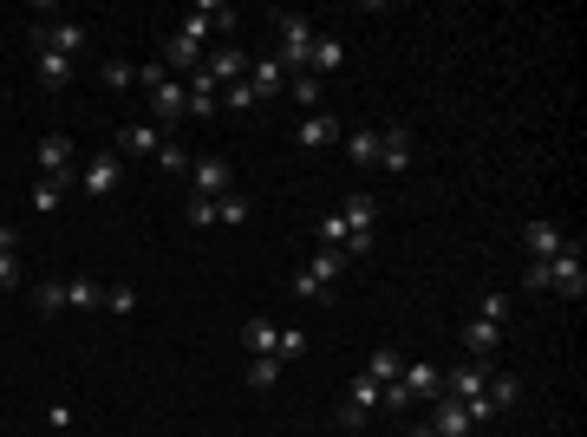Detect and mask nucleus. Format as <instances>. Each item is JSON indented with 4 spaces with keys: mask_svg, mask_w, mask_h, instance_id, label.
Instances as JSON below:
<instances>
[{
    "mask_svg": "<svg viewBox=\"0 0 587 437\" xmlns=\"http://www.w3.org/2000/svg\"><path fill=\"white\" fill-rule=\"evenodd\" d=\"M346 274V255L340 248H314L301 274H294V301H333V281Z\"/></svg>",
    "mask_w": 587,
    "mask_h": 437,
    "instance_id": "1",
    "label": "nucleus"
},
{
    "mask_svg": "<svg viewBox=\"0 0 587 437\" xmlns=\"http://www.w3.org/2000/svg\"><path fill=\"white\" fill-rule=\"evenodd\" d=\"M268 20H274V33H281V53H274V59H281V72H307V53H314V20L287 14V7H281V14H268Z\"/></svg>",
    "mask_w": 587,
    "mask_h": 437,
    "instance_id": "2",
    "label": "nucleus"
},
{
    "mask_svg": "<svg viewBox=\"0 0 587 437\" xmlns=\"http://www.w3.org/2000/svg\"><path fill=\"white\" fill-rule=\"evenodd\" d=\"M542 268H548V287H555L561 301H581V294H587V268H581V235H568V248H561V255H548Z\"/></svg>",
    "mask_w": 587,
    "mask_h": 437,
    "instance_id": "3",
    "label": "nucleus"
},
{
    "mask_svg": "<svg viewBox=\"0 0 587 437\" xmlns=\"http://www.w3.org/2000/svg\"><path fill=\"white\" fill-rule=\"evenodd\" d=\"M33 46H40V53H59V59H72V66H79V59L92 53V33H85L79 20H46V27H33Z\"/></svg>",
    "mask_w": 587,
    "mask_h": 437,
    "instance_id": "4",
    "label": "nucleus"
},
{
    "mask_svg": "<svg viewBox=\"0 0 587 437\" xmlns=\"http://www.w3.org/2000/svg\"><path fill=\"white\" fill-rule=\"evenodd\" d=\"M372 411H385V385H372L366 372H359V379L346 385V398H340V411H333V418H340L346 431H359V424H366Z\"/></svg>",
    "mask_w": 587,
    "mask_h": 437,
    "instance_id": "5",
    "label": "nucleus"
},
{
    "mask_svg": "<svg viewBox=\"0 0 587 437\" xmlns=\"http://www.w3.org/2000/svg\"><path fill=\"white\" fill-rule=\"evenodd\" d=\"M72 183H79L92 203H98V196H118V183H124V157H118V151H98L92 164H79V177H72Z\"/></svg>",
    "mask_w": 587,
    "mask_h": 437,
    "instance_id": "6",
    "label": "nucleus"
},
{
    "mask_svg": "<svg viewBox=\"0 0 587 437\" xmlns=\"http://www.w3.org/2000/svg\"><path fill=\"white\" fill-rule=\"evenodd\" d=\"M190 190L203 196V203L229 196V190H235V170H229V157H196V164H190Z\"/></svg>",
    "mask_w": 587,
    "mask_h": 437,
    "instance_id": "7",
    "label": "nucleus"
},
{
    "mask_svg": "<svg viewBox=\"0 0 587 437\" xmlns=\"http://www.w3.org/2000/svg\"><path fill=\"white\" fill-rule=\"evenodd\" d=\"M340 137H346V124L333 118L327 105H320V111H307V118L294 124V144H301V151H327V144H340Z\"/></svg>",
    "mask_w": 587,
    "mask_h": 437,
    "instance_id": "8",
    "label": "nucleus"
},
{
    "mask_svg": "<svg viewBox=\"0 0 587 437\" xmlns=\"http://www.w3.org/2000/svg\"><path fill=\"white\" fill-rule=\"evenodd\" d=\"M561 248H568V229H561V222H548V216L522 222V255L529 261H548V255H561Z\"/></svg>",
    "mask_w": 587,
    "mask_h": 437,
    "instance_id": "9",
    "label": "nucleus"
},
{
    "mask_svg": "<svg viewBox=\"0 0 587 437\" xmlns=\"http://www.w3.org/2000/svg\"><path fill=\"white\" fill-rule=\"evenodd\" d=\"M392 385H398L405 398H424V405H437V398H444V372L424 366V359H405V372H398Z\"/></svg>",
    "mask_w": 587,
    "mask_h": 437,
    "instance_id": "10",
    "label": "nucleus"
},
{
    "mask_svg": "<svg viewBox=\"0 0 587 437\" xmlns=\"http://www.w3.org/2000/svg\"><path fill=\"white\" fill-rule=\"evenodd\" d=\"M203 79L216 85V92L222 85H242L248 79V53L242 46H216V53H203Z\"/></svg>",
    "mask_w": 587,
    "mask_h": 437,
    "instance_id": "11",
    "label": "nucleus"
},
{
    "mask_svg": "<svg viewBox=\"0 0 587 437\" xmlns=\"http://www.w3.org/2000/svg\"><path fill=\"white\" fill-rule=\"evenodd\" d=\"M33 157H40L46 177H79V151H72V137H66V131L40 137V144H33Z\"/></svg>",
    "mask_w": 587,
    "mask_h": 437,
    "instance_id": "12",
    "label": "nucleus"
},
{
    "mask_svg": "<svg viewBox=\"0 0 587 437\" xmlns=\"http://www.w3.org/2000/svg\"><path fill=\"white\" fill-rule=\"evenodd\" d=\"M248 92L268 105V98H281L287 92V72H281V59L274 53H261V59H248Z\"/></svg>",
    "mask_w": 587,
    "mask_h": 437,
    "instance_id": "13",
    "label": "nucleus"
},
{
    "mask_svg": "<svg viewBox=\"0 0 587 437\" xmlns=\"http://www.w3.org/2000/svg\"><path fill=\"white\" fill-rule=\"evenodd\" d=\"M340 66H346V40H340V33H314L307 72H314V79H327V72H340Z\"/></svg>",
    "mask_w": 587,
    "mask_h": 437,
    "instance_id": "14",
    "label": "nucleus"
},
{
    "mask_svg": "<svg viewBox=\"0 0 587 437\" xmlns=\"http://www.w3.org/2000/svg\"><path fill=\"white\" fill-rule=\"evenodd\" d=\"M379 164L385 170H411V131L405 124H379Z\"/></svg>",
    "mask_w": 587,
    "mask_h": 437,
    "instance_id": "15",
    "label": "nucleus"
},
{
    "mask_svg": "<svg viewBox=\"0 0 587 437\" xmlns=\"http://www.w3.org/2000/svg\"><path fill=\"white\" fill-rule=\"evenodd\" d=\"M164 131L157 124H118V157H157Z\"/></svg>",
    "mask_w": 587,
    "mask_h": 437,
    "instance_id": "16",
    "label": "nucleus"
},
{
    "mask_svg": "<svg viewBox=\"0 0 587 437\" xmlns=\"http://www.w3.org/2000/svg\"><path fill=\"white\" fill-rule=\"evenodd\" d=\"M340 222H346V235H372V222H379V203H372L366 190H353L340 203Z\"/></svg>",
    "mask_w": 587,
    "mask_h": 437,
    "instance_id": "17",
    "label": "nucleus"
},
{
    "mask_svg": "<svg viewBox=\"0 0 587 437\" xmlns=\"http://www.w3.org/2000/svg\"><path fill=\"white\" fill-rule=\"evenodd\" d=\"M496 346H503V327H490V320H464V359H496Z\"/></svg>",
    "mask_w": 587,
    "mask_h": 437,
    "instance_id": "18",
    "label": "nucleus"
},
{
    "mask_svg": "<svg viewBox=\"0 0 587 437\" xmlns=\"http://www.w3.org/2000/svg\"><path fill=\"white\" fill-rule=\"evenodd\" d=\"M431 431L437 437H470V411L457 405V398H437L431 405Z\"/></svg>",
    "mask_w": 587,
    "mask_h": 437,
    "instance_id": "19",
    "label": "nucleus"
},
{
    "mask_svg": "<svg viewBox=\"0 0 587 437\" xmlns=\"http://www.w3.org/2000/svg\"><path fill=\"white\" fill-rule=\"evenodd\" d=\"M183 85H190V98H183V118H216V105H222L216 85H209L203 72H196V79H183Z\"/></svg>",
    "mask_w": 587,
    "mask_h": 437,
    "instance_id": "20",
    "label": "nucleus"
},
{
    "mask_svg": "<svg viewBox=\"0 0 587 437\" xmlns=\"http://www.w3.org/2000/svg\"><path fill=\"white\" fill-rule=\"evenodd\" d=\"M242 346H248V359H268L274 346H281V327L255 314V320H248V327H242Z\"/></svg>",
    "mask_w": 587,
    "mask_h": 437,
    "instance_id": "21",
    "label": "nucleus"
},
{
    "mask_svg": "<svg viewBox=\"0 0 587 437\" xmlns=\"http://www.w3.org/2000/svg\"><path fill=\"white\" fill-rule=\"evenodd\" d=\"M346 157H353L359 170L379 164V124H359V131H346Z\"/></svg>",
    "mask_w": 587,
    "mask_h": 437,
    "instance_id": "22",
    "label": "nucleus"
},
{
    "mask_svg": "<svg viewBox=\"0 0 587 437\" xmlns=\"http://www.w3.org/2000/svg\"><path fill=\"white\" fill-rule=\"evenodd\" d=\"M398 372H405V353H398V346H372V359H366V379H372V385H392Z\"/></svg>",
    "mask_w": 587,
    "mask_h": 437,
    "instance_id": "23",
    "label": "nucleus"
},
{
    "mask_svg": "<svg viewBox=\"0 0 587 437\" xmlns=\"http://www.w3.org/2000/svg\"><path fill=\"white\" fill-rule=\"evenodd\" d=\"M66 196H72V177H46V183H33V209H40V216H59V209H66Z\"/></svg>",
    "mask_w": 587,
    "mask_h": 437,
    "instance_id": "24",
    "label": "nucleus"
},
{
    "mask_svg": "<svg viewBox=\"0 0 587 437\" xmlns=\"http://www.w3.org/2000/svg\"><path fill=\"white\" fill-rule=\"evenodd\" d=\"M66 307L92 314V307H105V287H98V281H85V274H72V281H66Z\"/></svg>",
    "mask_w": 587,
    "mask_h": 437,
    "instance_id": "25",
    "label": "nucleus"
},
{
    "mask_svg": "<svg viewBox=\"0 0 587 437\" xmlns=\"http://www.w3.org/2000/svg\"><path fill=\"white\" fill-rule=\"evenodd\" d=\"M72 72H79V66H72V59H59V53H40V85H46V92H59V85H72Z\"/></svg>",
    "mask_w": 587,
    "mask_h": 437,
    "instance_id": "26",
    "label": "nucleus"
},
{
    "mask_svg": "<svg viewBox=\"0 0 587 437\" xmlns=\"http://www.w3.org/2000/svg\"><path fill=\"white\" fill-rule=\"evenodd\" d=\"M287 92H294V105H301V111H320V79H314V72H287Z\"/></svg>",
    "mask_w": 587,
    "mask_h": 437,
    "instance_id": "27",
    "label": "nucleus"
},
{
    "mask_svg": "<svg viewBox=\"0 0 587 437\" xmlns=\"http://www.w3.org/2000/svg\"><path fill=\"white\" fill-rule=\"evenodd\" d=\"M281 372H287V366H281V359H274V353H268V359H248V385H255V392H268V385H281Z\"/></svg>",
    "mask_w": 587,
    "mask_h": 437,
    "instance_id": "28",
    "label": "nucleus"
},
{
    "mask_svg": "<svg viewBox=\"0 0 587 437\" xmlns=\"http://www.w3.org/2000/svg\"><path fill=\"white\" fill-rule=\"evenodd\" d=\"M314 242H320V248H346V222H340V209L314 222Z\"/></svg>",
    "mask_w": 587,
    "mask_h": 437,
    "instance_id": "29",
    "label": "nucleus"
},
{
    "mask_svg": "<svg viewBox=\"0 0 587 437\" xmlns=\"http://www.w3.org/2000/svg\"><path fill=\"white\" fill-rule=\"evenodd\" d=\"M33 307H40V314H59V307H66V281H40L33 287Z\"/></svg>",
    "mask_w": 587,
    "mask_h": 437,
    "instance_id": "30",
    "label": "nucleus"
},
{
    "mask_svg": "<svg viewBox=\"0 0 587 437\" xmlns=\"http://www.w3.org/2000/svg\"><path fill=\"white\" fill-rule=\"evenodd\" d=\"M157 170H170V177H183V170H190V151H183V144H157Z\"/></svg>",
    "mask_w": 587,
    "mask_h": 437,
    "instance_id": "31",
    "label": "nucleus"
},
{
    "mask_svg": "<svg viewBox=\"0 0 587 437\" xmlns=\"http://www.w3.org/2000/svg\"><path fill=\"white\" fill-rule=\"evenodd\" d=\"M301 353H307V333H301V327H281V346H274V359H281V366H294Z\"/></svg>",
    "mask_w": 587,
    "mask_h": 437,
    "instance_id": "32",
    "label": "nucleus"
},
{
    "mask_svg": "<svg viewBox=\"0 0 587 437\" xmlns=\"http://www.w3.org/2000/svg\"><path fill=\"white\" fill-rule=\"evenodd\" d=\"M0 287H27V268H20V248H0Z\"/></svg>",
    "mask_w": 587,
    "mask_h": 437,
    "instance_id": "33",
    "label": "nucleus"
},
{
    "mask_svg": "<svg viewBox=\"0 0 587 437\" xmlns=\"http://www.w3.org/2000/svg\"><path fill=\"white\" fill-rule=\"evenodd\" d=\"M216 222H248V196H242V190L216 196Z\"/></svg>",
    "mask_w": 587,
    "mask_h": 437,
    "instance_id": "34",
    "label": "nucleus"
},
{
    "mask_svg": "<svg viewBox=\"0 0 587 437\" xmlns=\"http://www.w3.org/2000/svg\"><path fill=\"white\" fill-rule=\"evenodd\" d=\"M105 85H111V92L137 85V66H131V59H105Z\"/></svg>",
    "mask_w": 587,
    "mask_h": 437,
    "instance_id": "35",
    "label": "nucleus"
},
{
    "mask_svg": "<svg viewBox=\"0 0 587 437\" xmlns=\"http://www.w3.org/2000/svg\"><path fill=\"white\" fill-rule=\"evenodd\" d=\"M209 7V33H235V7L229 0H203Z\"/></svg>",
    "mask_w": 587,
    "mask_h": 437,
    "instance_id": "36",
    "label": "nucleus"
},
{
    "mask_svg": "<svg viewBox=\"0 0 587 437\" xmlns=\"http://www.w3.org/2000/svg\"><path fill=\"white\" fill-rule=\"evenodd\" d=\"M105 307H111V314H137V287H105Z\"/></svg>",
    "mask_w": 587,
    "mask_h": 437,
    "instance_id": "37",
    "label": "nucleus"
},
{
    "mask_svg": "<svg viewBox=\"0 0 587 437\" xmlns=\"http://www.w3.org/2000/svg\"><path fill=\"white\" fill-rule=\"evenodd\" d=\"M477 320H490V327H503V320H509V294H483Z\"/></svg>",
    "mask_w": 587,
    "mask_h": 437,
    "instance_id": "38",
    "label": "nucleus"
},
{
    "mask_svg": "<svg viewBox=\"0 0 587 437\" xmlns=\"http://www.w3.org/2000/svg\"><path fill=\"white\" fill-rule=\"evenodd\" d=\"M183 216H190L196 229H216V203H203V196H190V209H183Z\"/></svg>",
    "mask_w": 587,
    "mask_h": 437,
    "instance_id": "39",
    "label": "nucleus"
},
{
    "mask_svg": "<svg viewBox=\"0 0 587 437\" xmlns=\"http://www.w3.org/2000/svg\"><path fill=\"white\" fill-rule=\"evenodd\" d=\"M222 105H229V111H248V105H255V92H248V79H242V85H222Z\"/></svg>",
    "mask_w": 587,
    "mask_h": 437,
    "instance_id": "40",
    "label": "nucleus"
},
{
    "mask_svg": "<svg viewBox=\"0 0 587 437\" xmlns=\"http://www.w3.org/2000/svg\"><path fill=\"white\" fill-rule=\"evenodd\" d=\"M46 424H53V431H59V437H66V431H72V405H66V398H53V405H46Z\"/></svg>",
    "mask_w": 587,
    "mask_h": 437,
    "instance_id": "41",
    "label": "nucleus"
},
{
    "mask_svg": "<svg viewBox=\"0 0 587 437\" xmlns=\"http://www.w3.org/2000/svg\"><path fill=\"white\" fill-rule=\"evenodd\" d=\"M522 287H529V294H542V287H548V268H542V261H529V268H522Z\"/></svg>",
    "mask_w": 587,
    "mask_h": 437,
    "instance_id": "42",
    "label": "nucleus"
},
{
    "mask_svg": "<svg viewBox=\"0 0 587 437\" xmlns=\"http://www.w3.org/2000/svg\"><path fill=\"white\" fill-rule=\"evenodd\" d=\"M405 437H437V431H431V424H418V431H405Z\"/></svg>",
    "mask_w": 587,
    "mask_h": 437,
    "instance_id": "43",
    "label": "nucleus"
}]
</instances>
